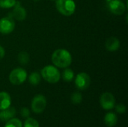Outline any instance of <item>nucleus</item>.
Wrapping results in <instances>:
<instances>
[{"label":"nucleus","mask_w":128,"mask_h":127,"mask_svg":"<svg viewBox=\"0 0 128 127\" xmlns=\"http://www.w3.org/2000/svg\"><path fill=\"white\" fill-rule=\"evenodd\" d=\"M20 115L24 118H28L30 116V111L28 108H22L20 110Z\"/></svg>","instance_id":"nucleus-23"},{"label":"nucleus","mask_w":128,"mask_h":127,"mask_svg":"<svg viewBox=\"0 0 128 127\" xmlns=\"http://www.w3.org/2000/svg\"><path fill=\"white\" fill-rule=\"evenodd\" d=\"M106 1H107L108 2H110V1H112V0H106Z\"/></svg>","instance_id":"nucleus-26"},{"label":"nucleus","mask_w":128,"mask_h":127,"mask_svg":"<svg viewBox=\"0 0 128 127\" xmlns=\"http://www.w3.org/2000/svg\"><path fill=\"white\" fill-rule=\"evenodd\" d=\"M18 61L22 65H26L29 61V55L26 52H21L17 56Z\"/></svg>","instance_id":"nucleus-17"},{"label":"nucleus","mask_w":128,"mask_h":127,"mask_svg":"<svg viewBox=\"0 0 128 127\" xmlns=\"http://www.w3.org/2000/svg\"><path fill=\"white\" fill-rule=\"evenodd\" d=\"M52 61L56 67L59 68H67L72 62V56L68 50L64 49H58L52 53Z\"/></svg>","instance_id":"nucleus-1"},{"label":"nucleus","mask_w":128,"mask_h":127,"mask_svg":"<svg viewBox=\"0 0 128 127\" xmlns=\"http://www.w3.org/2000/svg\"><path fill=\"white\" fill-rule=\"evenodd\" d=\"M70 100L74 104H80L82 100V96L80 92H74L72 94Z\"/></svg>","instance_id":"nucleus-21"},{"label":"nucleus","mask_w":128,"mask_h":127,"mask_svg":"<svg viewBox=\"0 0 128 127\" xmlns=\"http://www.w3.org/2000/svg\"><path fill=\"white\" fill-rule=\"evenodd\" d=\"M33 1H39L40 0H33Z\"/></svg>","instance_id":"nucleus-25"},{"label":"nucleus","mask_w":128,"mask_h":127,"mask_svg":"<svg viewBox=\"0 0 128 127\" xmlns=\"http://www.w3.org/2000/svg\"><path fill=\"white\" fill-rule=\"evenodd\" d=\"M14 7V8L13 13H12L13 16L19 21L24 20L27 15L26 10H25V8L21 6L20 2H16L15 5Z\"/></svg>","instance_id":"nucleus-10"},{"label":"nucleus","mask_w":128,"mask_h":127,"mask_svg":"<svg viewBox=\"0 0 128 127\" xmlns=\"http://www.w3.org/2000/svg\"><path fill=\"white\" fill-rule=\"evenodd\" d=\"M41 76L38 72H33L28 77V82L32 85H37L40 82Z\"/></svg>","instance_id":"nucleus-15"},{"label":"nucleus","mask_w":128,"mask_h":127,"mask_svg":"<svg viewBox=\"0 0 128 127\" xmlns=\"http://www.w3.org/2000/svg\"><path fill=\"white\" fill-rule=\"evenodd\" d=\"M91 84V79L88 74L86 73H80L75 78V85L78 90L84 91L87 89Z\"/></svg>","instance_id":"nucleus-6"},{"label":"nucleus","mask_w":128,"mask_h":127,"mask_svg":"<svg viewBox=\"0 0 128 127\" xmlns=\"http://www.w3.org/2000/svg\"><path fill=\"white\" fill-rule=\"evenodd\" d=\"M16 2V0H0V7L4 9L10 8L15 5Z\"/></svg>","instance_id":"nucleus-19"},{"label":"nucleus","mask_w":128,"mask_h":127,"mask_svg":"<svg viewBox=\"0 0 128 127\" xmlns=\"http://www.w3.org/2000/svg\"><path fill=\"white\" fill-rule=\"evenodd\" d=\"M27 78V72L23 68L17 67L14 69L9 75V81L14 85L22 84Z\"/></svg>","instance_id":"nucleus-4"},{"label":"nucleus","mask_w":128,"mask_h":127,"mask_svg":"<svg viewBox=\"0 0 128 127\" xmlns=\"http://www.w3.org/2000/svg\"><path fill=\"white\" fill-rule=\"evenodd\" d=\"M46 106V99L42 94H38L34 97L32 100L31 108L32 112L35 114H40L42 113Z\"/></svg>","instance_id":"nucleus-5"},{"label":"nucleus","mask_w":128,"mask_h":127,"mask_svg":"<svg viewBox=\"0 0 128 127\" xmlns=\"http://www.w3.org/2000/svg\"><path fill=\"white\" fill-rule=\"evenodd\" d=\"M41 76L49 83H56L61 79L59 70L52 65H47L41 70Z\"/></svg>","instance_id":"nucleus-2"},{"label":"nucleus","mask_w":128,"mask_h":127,"mask_svg":"<svg viewBox=\"0 0 128 127\" xmlns=\"http://www.w3.org/2000/svg\"><path fill=\"white\" fill-rule=\"evenodd\" d=\"M4 54H5V52H4V48H3L2 46H0V60H1L2 58H4Z\"/></svg>","instance_id":"nucleus-24"},{"label":"nucleus","mask_w":128,"mask_h":127,"mask_svg":"<svg viewBox=\"0 0 128 127\" xmlns=\"http://www.w3.org/2000/svg\"><path fill=\"white\" fill-rule=\"evenodd\" d=\"M15 28V22L10 16H5L0 19V33L8 34Z\"/></svg>","instance_id":"nucleus-8"},{"label":"nucleus","mask_w":128,"mask_h":127,"mask_svg":"<svg viewBox=\"0 0 128 127\" xmlns=\"http://www.w3.org/2000/svg\"><path fill=\"white\" fill-rule=\"evenodd\" d=\"M4 127H22V124L17 118H11L6 122Z\"/></svg>","instance_id":"nucleus-18"},{"label":"nucleus","mask_w":128,"mask_h":127,"mask_svg":"<svg viewBox=\"0 0 128 127\" xmlns=\"http://www.w3.org/2000/svg\"><path fill=\"white\" fill-rule=\"evenodd\" d=\"M24 127H40L39 123L34 118H28L24 122Z\"/></svg>","instance_id":"nucleus-20"},{"label":"nucleus","mask_w":128,"mask_h":127,"mask_svg":"<svg viewBox=\"0 0 128 127\" xmlns=\"http://www.w3.org/2000/svg\"><path fill=\"white\" fill-rule=\"evenodd\" d=\"M115 106H116V112H118L119 114H124L125 113V112H126V106L124 104L119 103V104H118V105H116Z\"/></svg>","instance_id":"nucleus-22"},{"label":"nucleus","mask_w":128,"mask_h":127,"mask_svg":"<svg viewBox=\"0 0 128 127\" xmlns=\"http://www.w3.org/2000/svg\"><path fill=\"white\" fill-rule=\"evenodd\" d=\"M109 8L115 15H122L126 10V6L122 0H112L109 2Z\"/></svg>","instance_id":"nucleus-9"},{"label":"nucleus","mask_w":128,"mask_h":127,"mask_svg":"<svg viewBox=\"0 0 128 127\" xmlns=\"http://www.w3.org/2000/svg\"><path fill=\"white\" fill-rule=\"evenodd\" d=\"M11 98L8 93L2 91L0 92V110L5 109L10 106Z\"/></svg>","instance_id":"nucleus-13"},{"label":"nucleus","mask_w":128,"mask_h":127,"mask_svg":"<svg viewBox=\"0 0 128 127\" xmlns=\"http://www.w3.org/2000/svg\"><path fill=\"white\" fill-rule=\"evenodd\" d=\"M56 6L60 13L67 16L72 15L76 10V4L74 0H56Z\"/></svg>","instance_id":"nucleus-3"},{"label":"nucleus","mask_w":128,"mask_h":127,"mask_svg":"<svg viewBox=\"0 0 128 127\" xmlns=\"http://www.w3.org/2000/svg\"><path fill=\"white\" fill-rule=\"evenodd\" d=\"M105 47L110 52H115L119 49L120 42L118 38L115 37H111L106 40L105 43Z\"/></svg>","instance_id":"nucleus-11"},{"label":"nucleus","mask_w":128,"mask_h":127,"mask_svg":"<svg viewBox=\"0 0 128 127\" xmlns=\"http://www.w3.org/2000/svg\"><path fill=\"white\" fill-rule=\"evenodd\" d=\"M74 78V73L71 69L69 68H66L63 73H62V79L64 81L67 82H70L71 81H73Z\"/></svg>","instance_id":"nucleus-16"},{"label":"nucleus","mask_w":128,"mask_h":127,"mask_svg":"<svg viewBox=\"0 0 128 127\" xmlns=\"http://www.w3.org/2000/svg\"><path fill=\"white\" fill-rule=\"evenodd\" d=\"M100 103L104 110H111L116 106V99L112 94L110 92H105L100 96Z\"/></svg>","instance_id":"nucleus-7"},{"label":"nucleus","mask_w":128,"mask_h":127,"mask_svg":"<svg viewBox=\"0 0 128 127\" xmlns=\"http://www.w3.org/2000/svg\"><path fill=\"white\" fill-rule=\"evenodd\" d=\"M118 122V117L114 112H108L104 117V123L108 127L116 126Z\"/></svg>","instance_id":"nucleus-14"},{"label":"nucleus","mask_w":128,"mask_h":127,"mask_svg":"<svg viewBox=\"0 0 128 127\" xmlns=\"http://www.w3.org/2000/svg\"><path fill=\"white\" fill-rule=\"evenodd\" d=\"M16 115V109L14 107L9 106L8 108L2 110L0 112V120L2 121H8L13 118Z\"/></svg>","instance_id":"nucleus-12"}]
</instances>
